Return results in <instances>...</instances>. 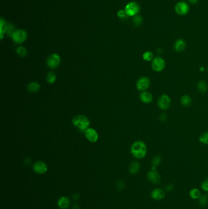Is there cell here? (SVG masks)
<instances>
[{
    "mask_svg": "<svg viewBox=\"0 0 208 209\" xmlns=\"http://www.w3.org/2000/svg\"><path fill=\"white\" fill-rule=\"evenodd\" d=\"M130 150L134 158L140 160L145 158L146 155L147 146L142 141H136L133 143Z\"/></svg>",
    "mask_w": 208,
    "mask_h": 209,
    "instance_id": "cell-1",
    "label": "cell"
},
{
    "mask_svg": "<svg viewBox=\"0 0 208 209\" xmlns=\"http://www.w3.org/2000/svg\"><path fill=\"white\" fill-rule=\"evenodd\" d=\"M72 124L79 131L85 132L88 128H89L90 122L87 116L79 114L75 116L72 119Z\"/></svg>",
    "mask_w": 208,
    "mask_h": 209,
    "instance_id": "cell-2",
    "label": "cell"
},
{
    "mask_svg": "<svg viewBox=\"0 0 208 209\" xmlns=\"http://www.w3.org/2000/svg\"><path fill=\"white\" fill-rule=\"evenodd\" d=\"M151 65L153 71L156 72H161L165 69L166 63L163 57L160 56H157L154 57V59L152 61Z\"/></svg>",
    "mask_w": 208,
    "mask_h": 209,
    "instance_id": "cell-3",
    "label": "cell"
},
{
    "mask_svg": "<svg viewBox=\"0 0 208 209\" xmlns=\"http://www.w3.org/2000/svg\"><path fill=\"white\" fill-rule=\"evenodd\" d=\"M171 104V100L170 96L167 94L161 95L157 100V104L159 108L161 110H168Z\"/></svg>",
    "mask_w": 208,
    "mask_h": 209,
    "instance_id": "cell-4",
    "label": "cell"
},
{
    "mask_svg": "<svg viewBox=\"0 0 208 209\" xmlns=\"http://www.w3.org/2000/svg\"><path fill=\"white\" fill-rule=\"evenodd\" d=\"M151 85V81L148 77L144 76L138 78L136 82V88L138 91L144 92L147 91Z\"/></svg>",
    "mask_w": 208,
    "mask_h": 209,
    "instance_id": "cell-5",
    "label": "cell"
},
{
    "mask_svg": "<svg viewBox=\"0 0 208 209\" xmlns=\"http://www.w3.org/2000/svg\"><path fill=\"white\" fill-rule=\"evenodd\" d=\"M61 61V59L60 56L57 53H53L50 55L47 58V64L50 68L54 69L60 65Z\"/></svg>",
    "mask_w": 208,
    "mask_h": 209,
    "instance_id": "cell-6",
    "label": "cell"
},
{
    "mask_svg": "<svg viewBox=\"0 0 208 209\" xmlns=\"http://www.w3.org/2000/svg\"><path fill=\"white\" fill-rule=\"evenodd\" d=\"M140 10V7L137 3L131 2L127 4L125 8V11L127 15L135 16Z\"/></svg>",
    "mask_w": 208,
    "mask_h": 209,
    "instance_id": "cell-7",
    "label": "cell"
},
{
    "mask_svg": "<svg viewBox=\"0 0 208 209\" xmlns=\"http://www.w3.org/2000/svg\"><path fill=\"white\" fill-rule=\"evenodd\" d=\"M27 32L23 29H18L15 31L12 36V39L16 43H21L27 39Z\"/></svg>",
    "mask_w": 208,
    "mask_h": 209,
    "instance_id": "cell-8",
    "label": "cell"
},
{
    "mask_svg": "<svg viewBox=\"0 0 208 209\" xmlns=\"http://www.w3.org/2000/svg\"><path fill=\"white\" fill-rule=\"evenodd\" d=\"M146 178L149 182L155 185L159 184L161 182V177L157 169H151L147 172Z\"/></svg>",
    "mask_w": 208,
    "mask_h": 209,
    "instance_id": "cell-9",
    "label": "cell"
},
{
    "mask_svg": "<svg viewBox=\"0 0 208 209\" xmlns=\"http://www.w3.org/2000/svg\"><path fill=\"white\" fill-rule=\"evenodd\" d=\"M85 136L90 143H96L99 138L98 132L93 128H88L85 131Z\"/></svg>",
    "mask_w": 208,
    "mask_h": 209,
    "instance_id": "cell-10",
    "label": "cell"
},
{
    "mask_svg": "<svg viewBox=\"0 0 208 209\" xmlns=\"http://www.w3.org/2000/svg\"><path fill=\"white\" fill-rule=\"evenodd\" d=\"M32 169L36 173L38 174H43L47 172L48 170V166L42 161H37L34 164Z\"/></svg>",
    "mask_w": 208,
    "mask_h": 209,
    "instance_id": "cell-11",
    "label": "cell"
},
{
    "mask_svg": "<svg viewBox=\"0 0 208 209\" xmlns=\"http://www.w3.org/2000/svg\"><path fill=\"white\" fill-rule=\"evenodd\" d=\"M150 195L153 199L155 201H161L166 196V191L161 188H155L152 191Z\"/></svg>",
    "mask_w": 208,
    "mask_h": 209,
    "instance_id": "cell-12",
    "label": "cell"
},
{
    "mask_svg": "<svg viewBox=\"0 0 208 209\" xmlns=\"http://www.w3.org/2000/svg\"><path fill=\"white\" fill-rule=\"evenodd\" d=\"M175 11L176 13L180 15H186L188 13L189 7L188 4L184 1H181L178 3L175 6Z\"/></svg>",
    "mask_w": 208,
    "mask_h": 209,
    "instance_id": "cell-13",
    "label": "cell"
},
{
    "mask_svg": "<svg viewBox=\"0 0 208 209\" xmlns=\"http://www.w3.org/2000/svg\"><path fill=\"white\" fill-rule=\"evenodd\" d=\"M139 99L142 103L148 104L151 103L153 101V96L151 92L146 91L141 92L139 95Z\"/></svg>",
    "mask_w": 208,
    "mask_h": 209,
    "instance_id": "cell-14",
    "label": "cell"
},
{
    "mask_svg": "<svg viewBox=\"0 0 208 209\" xmlns=\"http://www.w3.org/2000/svg\"><path fill=\"white\" fill-rule=\"evenodd\" d=\"M57 205L61 209H67L70 205V201L67 197L62 196L57 200Z\"/></svg>",
    "mask_w": 208,
    "mask_h": 209,
    "instance_id": "cell-15",
    "label": "cell"
},
{
    "mask_svg": "<svg viewBox=\"0 0 208 209\" xmlns=\"http://www.w3.org/2000/svg\"><path fill=\"white\" fill-rule=\"evenodd\" d=\"M186 48V43L183 39H177L174 43V49L177 52H183Z\"/></svg>",
    "mask_w": 208,
    "mask_h": 209,
    "instance_id": "cell-16",
    "label": "cell"
},
{
    "mask_svg": "<svg viewBox=\"0 0 208 209\" xmlns=\"http://www.w3.org/2000/svg\"><path fill=\"white\" fill-rule=\"evenodd\" d=\"M180 103L182 106L184 107H189L192 103V99L189 95L184 94L181 97Z\"/></svg>",
    "mask_w": 208,
    "mask_h": 209,
    "instance_id": "cell-17",
    "label": "cell"
},
{
    "mask_svg": "<svg viewBox=\"0 0 208 209\" xmlns=\"http://www.w3.org/2000/svg\"><path fill=\"white\" fill-rule=\"evenodd\" d=\"M140 169H141V165L139 164V163L136 161H133L129 166V171L130 174H133V175L137 174L138 172H139Z\"/></svg>",
    "mask_w": 208,
    "mask_h": 209,
    "instance_id": "cell-18",
    "label": "cell"
},
{
    "mask_svg": "<svg viewBox=\"0 0 208 209\" xmlns=\"http://www.w3.org/2000/svg\"><path fill=\"white\" fill-rule=\"evenodd\" d=\"M40 88V85L39 83L36 82V81H32L29 84H28L27 86V89L29 92L32 93H35L39 91Z\"/></svg>",
    "mask_w": 208,
    "mask_h": 209,
    "instance_id": "cell-19",
    "label": "cell"
},
{
    "mask_svg": "<svg viewBox=\"0 0 208 209\" xmlns=\"http://www.w3.org/2000/svg\"><path fill=\"white\" fill-rule=\"evenodd\" d=\"M196 87H197L198 92L201 93V94H204V93L206 92L208 89V86L206 82L203 79H201L198 81L197 83V85H196Z\"/></svg>",
    "mask_w": 208,
    "mask_h": 209,
    "instance_id": "cell-20",
    "label": "cell"
},
{
    "mask_svg": "<svg viewBox=\"0 0 208 209\" xmlns=\"http://www.w3.org/2000/svg\"><path fill=\"white\" fill-rule=\"evenodd\" d=\"M201 195V191L200 190V189L197 188H192L189 191L190 197L192 199H194V200L198 199Z\"/></svg>",
    "mask_w": 208,
    "mask_h": 209,
    "instance_id": "cell-21",
    "label": "cell"
},
{
    "mask_svg": "<svg viewBox=\"0 0 208 209\" xmlns=\"http://www.w3.org/2000/svg\"><path fill=\"white\" fill-rule=\"evenodd\" d=\"M154 54L151 51H146L142 55V58L146 62H150L152 61L154 59Z\"/></svg>",
    "mask_w": 208,
    "mask_h": 209,
    "instance_id": "cell-22",
    "label": "cell"
},
{
    "mask_svg": "<svg viewBox=\"0 0 208 209\" xmlns=\"http://www.w3.org/2000/svg\"><path fill=\"white\" fill-rule=\"evenodd\" d=\"M7 25L6 21L3 19L1 18L0 20V34H1V39L3 38L4 34L7 31Z\"/></svg>",
    "mask_w": 208,
    "mask_h": 209,
    "instance_id": "cell-23",
    "label": "cell"
},
{
    "mask_svg": "<svg viewBox=\"0 0 208 209\" xmlns=\"http://www.w3.org/2000/svg\"><path fill=\"white\" fill-rule=\"evenodd\" d=\"M56 79V74L54 72H48L47 75V78H46L47 81L49 84H53L54 83H55Z\"/></svg>",
    "mask_w": 208,
    "mask_h": 209,
    "instance_id": "cell-24",
    "label": "cell"
},
{
    "mask_svg": "<svg viewBox=\"0 0 208 209\" xmlns=\"http://www.w3.org/2000/svg\"><path fill=\"white\" fill-rule=\"evenodd\" d=\"M198 200L200 205L202 207H204L208 204V196L206 194H201Z\"/></svg>",
    "mask_w": 208,
    "mask_h": 209,
    "instance_id": "cell-25",
    "label": "cell"
},
{
    "mask_svg": "<svg viewBox=\"0 0 208 209\" xmlns=\"http://www.w3.org/2000/svg\"><path fill=\"white\" fill-rule=\"evenodd\" d=\"M162 161L163 159L160 155H156L152 160V166L157 168L161 164Z\"/></svg>",
    "mask_w": 208,
    "mask_h": 209,
    "instance_id": "cell-26",
    "label": "cell"
},
{
    "mask_svg": "<svg viewBox=\"0 0 208 209\" xmlns=\"http://www.w3.org/2000/svg\"><path fill=\"white\" fill-rule=\"evenodd\" d=\"M17 54L21 57H25L28 54V51L24 46H19L16 49Z\"/></svg>",
    "mask_w": 208,
    "mask_h": 209,
    "instance_id": "cell-27",
    "label": "cell"
},
{
    "mask_svg": "<svg viewBox=\"0 0 208 209\" xmlns=\"http://www.w3.org/2000/svg\"><path fill=\"white\" fill-rule=\"evenodd\" d=\"M198 140L201 143L204 145H208V132H206L202 133L200 136Z\"/></svg>",
    "mask_w": 208,
    "mask_h": 209,
    "instance_id": "cell-28",
    "label": "cell"
},
{
    "mask_svg": "<svg viewBox=\"0 0 208 209\" xmlns=\"http://www.w3.org/2000/svg\"><path fill=\"white\" fill-rule=\"evenodd\" d=\"M125 187V183L123 180H119L116 183V188L119 191H122Z\"/></svg>",
    "mask_w": 208,
    "mask_h": 209,
    "instance_id": "cell-29",
    "label": "cell"
},
{
    "mask_svg": "<svg viewBox=\"0 0 208 209\" xmlns=\"http://www.w3.org/2000/svg\"><path fill=\"white\" fill-rule=\"evenodd\" d=\"M201 188L205 192H208V177H207L201 183Z\"/></svg>",
    "mask_w": 208,
    "mask_h": 209,
    "instance_id": "cell-30",
    "label": "cell"
},
{
    "mask_svg": "<svg viewBox=\"0 0 208 209\" xmlns=\"http://www.w3.org/2000/svg\"><path fill=\"white\" fill-rule=\"evenodd\" d=\"M16 30L15 29V27L13 25L10 24L9 25H7V33L10 36V37H12V36L13 35V34L15 32Z\"/></svg>",
    "mask_w": 208,
    "mask_h": 209,
    "instance_id": "cell-31",
    "label": "cell"
},
{
    "mask_svg": "<svg viewBox=\"0 0 208 209\" xmlns=\"http://www.w3.org/2000/svg\"><path fill=\"white\" fill-rule=\"evenodd\" d=\"M133 22L136 26H139L142 23V18L139 15H135L133 18Z\"/></svg>",
    "mask_w": 208,
    "mask_h": 209,
    "instance_id": "cell-32",
    "label": "cell"
},
{
    "mask_svg": "<svg viewBox=\"0 0 208 209\" xmlns=\"http://www.w3.org/2000/svg\"><path fill=\"white\" fill-rule=\"evenodd\" d=\"M168 118V116L166 113H162L159 116V119L161 122H165L167 121Z\"/></svg>",
    "mask_w": 208,
    "mask_h": 209,
    "instance_id": "cell-33",
    "label": "cell"
},
{
    "mask_svg": "<svg viewBox=\"0 0 208 209\" xmlns=\"http://www.w3.org/2000/svg\"><path fill=\"white\" fill-rule=\"evenodd\" d=\"M173 189V185L171 183H168L167 184L166 186V187H165V191L166 192V191H172Z\"/></svg>",
    "mask_w": 208,
    "mask_h": 209,
    "instance_id": "cell-34",
    "label": "cell"
},
{
    "mask_svg": "<svg viewBox=\"0 0 208 209\" xmlns=\"http://www.w3.org/2000/svg\"><path fill=\"white\" fill-rule=\"evenodd\" d=\"M118 16L120 18H124L126 15V13H125V11L123 10H120L118 12V14H117Z\"/></svg>",
    "mask_w": 208,
    "mask_h": 209,
    "instance_id": "cell-35",
    "label": "cell"
},
{
    "mask_svg": "<svg viewBox=\"0 0 208 209\" xmlns=\"http://www.w3.org/2000/svg\"><path fill=\"white\" fill-rule=\"evenodd\" d=\"M79 197H80L79 194H78V193H75V194H73V196H72V198H73L75 201H78V200L79 199Z\"/></svg>",
    "mask_w": 208,
    "mask_h": 209,
    "instance_id": "cell-36",
    "label": "cell"
},
{
    "mask_svg": "<svg viewBox=\"0 0 208 209\" xmlns=\"http://www.w3.org/2000/svg\"><path fill=\"white\" fill-rule=\"evenodd\" d=\"M72 209H80V208L78 204H75L72 207Z\"/></svg>",
    "mask_w": 208,
    "mask_h": 209,
    "instance_id": "cell-37",
    "label": "cell"
},
{
    "mask_svg": "<svg viewBox=\"0 0 208 209\" xmlns=\"http://www.w3.org/2000/svg\"><path fill=\"white\" fill-rule=\"evenodd\" d=\"M189 2L192 4H196L198 2V0H189Z\"/></svg>",
    "mask_w": 208,
    "mask_h": 209,
    "instance_id": "cell-38",
    "label": "cell"
},
{
    "mask_svg": "<svg viewBox=\"0 0 208 209\" xmlns=\"http://www.w3.org/2000/svg\"><path fill=\"white\" fill-rule=\"evenodd\" d=\"M157 53L159 54H160L163 53V50H162L161 49H157Z\"/></svg>",
    "mask_w": 208,
    "mask_h": 209,
    "instance_id": "cell-39",
    "label": "cell"
},
{
    "mask_svg": "<svg viewBox=\"0 0 208 209\" xmlns=\"http://www.w3.org/2000/svg\"><path fill=\"white\" fill-rule=\"evenodd\" d=\"M200 71H201V72H204L205 71V68H204V67H201L200 68Z\"/></svg>",
    "mask_w": 208,
    "mask_h": 209,
    "instance_id": "cell-40",
    "label": "cell"
},
{
    "mask_svg": "<svg viewBox=\"0 0 208 209\" xmlns=\"http://www.w3.org/2000/svg\"><path fill=\"white\" fill-rule=\"evenodd\" d=\"M207 196H208V192H207Z\"/></svg>",
    "mask_w": 208,
    "mask_h": 209,
    "instance_id": "cell-41",
    "label": "cell"
}]
</instances>
